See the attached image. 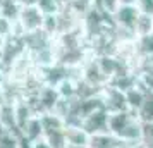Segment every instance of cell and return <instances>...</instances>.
Segmentation results:
<instances>
[{
    "label": "cell",
    "instance_id": "obj_11",
    "mask_svg": "<svg viewBox=\"0 0 153 148\" xmlns=\"http://www.w3.org/2000/svg\"><path fill=\"white\" fill-rule=\"evenodd\" d=\"M38 9L45 16H52V14H59L62 5H60L59 0H40L38 2Z\"/></svg>",
    "mask_w": 153,
    "mask_h": 148
},
{
    "label": "cell",
    "instance_id": "obj_21",
    "mask_svg": "<svg viewBox=\"0 0 153 148\" xmlns=\"http://www.w3.org/2000/svg\"><path fill=\"white\" fill-rule=\"evenodd\" d=\"M4 2H5V0H0V7H2V4H4Z\"/></svg>",
    "mask_w": 153,
    "mask_h": 148
},
{
    "label": "cell",
    "instance_id": "obj_12",
    "mask_svg": "<svg viewBox=\"0 0 153 148\" xmlns=\"http://www.w3.org/2000/svg\"><path fill=\"white\" fill-rule=\"evenodd\" d=\"M0 148H22L21 136L16 133H5L0 138Z\"/></svg>",
    "mask_w": 153,
    "mask_h": 148
},
{
    "label": "cell",
    "instance_id": "obj_2",
    "mask_svg": "<svg viewBox=\"0 0 153 148\" xmlns=\"http://www.w3.org/2000/svg\"><path fill=\"white\" fill-rule=\"evenodd\" d=\"M19 26L24 31V36L29 33H36L43 29V22H45V14L38 9V5H31V7H22L21 14H19Z\"/></svg>",
    "mask_w": 153,
    "mask_h": 148
},
{
    "label": "cell",
    "instance_id": "obj_4",
    "mask_svg": "<svg viewBox=\"0 0 153 148\" xmlns=\"http://www.w3.org/2000/svg\"><path fill=\"white\" fill-rule=\"evenodd\" d=\"M139 12L136 5H122L115 14L112 16V22L114 26L120 31H127V33H134L136 29V22H138ZM136 35V33H134Z\"/></svg>",
    "mask_w": 153,
    "mask_h": 148
},
{
    "label": "cell",
    "instance_id": "obj_19",
    "mask_svg": "<svg viewBox=\"0 0 153 148\" xmlns=\"http://www.w3.org/2000/svg\"><path fill=\"white\" fill-rule=\"evenodd\" d=\"M122 5H136V0H120Z\"/></svg>",
    "mask_w": 153,
    "mask_h": 148
},
{
    "label": "cell",
    "instance_id": "obj_7",
    "mask_svg": "<svg viewBox=\"0 0 153 148\" xmlns=\"http://www.w3.org/2000/svg\"><path fill=\"white\" fill-rule=\"evenodd\" d=\"M126 93V100H127V107H129V110H132V112H139V109H141V105L145 103V98H146V93H148V90H146L145 86H143V83L141 81H138V85L132 86V88H129Z\"/></svg>",
    "mask_w": 153,
    "mask_h": 148
},
{
    "label": "cell",
    "instance_id": "obj_14",
    "mask_svg": "<svg viewBox=\"0 0 153 148\" xmlns=\"http://www.w3.org/2000/svg\"><path fill=\"white\" fill-rule=\"evenodd\" d=\"M143 147L145 148H153V122H145L143 124Z\"/></svg>",
    "mask_w": 153,
    "mask_h": 148
},
{
    "label": "cell",
    "instance_id": "obj_13",
    "mask_svg": "<svg viewBox=\"0 0 153 148\" xmlns=\"http://www.w3.org/2000/svg\"><path fill=\"white\" fill-rule=\"evenodd\" d=\"M97 5L102 9V10H103L108 17H112V16L115 14L119 9L122 7L120 0H97Z\"/></svg>",
    "mask_w": 153,
    "mask_h": 148
},
{
    "label": "cell",
    "instance_id": "obj_17",
    "mask_svg": "<svg viewBox=\"0 0 153 148\" xmlns=\"http://www.w3.org/2000/svg\"><path fill=\"white\" fill-rule=\"evenodd\" d=\"M31 148H52V147H50V143L45 140V138H42V140L31 143Z\"/></svg>",
    "mask_w": 153,
    "mask_h": 148
},
{
    "label": "cell",
    "instance_id": "obj_6",
    "mask_svg": "<svg viewBox=\"0 0 153 148\" xmlns=\"http://www.w3.org/2000/svg\"><path fill=\"white\" fill-rule=\"evenodd\" d=\"M126 143L114 133H98L90 136V148H122Z\"/></svg>",
    "mask_w": 153,
    "mask_h": 148
},
{
    "label": "cell",
    "instance_id": "obj_8",
    "mask_svg": "<svg viewBox=\"0 0 153 148\" xmlns=\"http://www.w3.org/2000/svg\"><path fill=\"white\" fill-rule=\"evenodd\" d=\"M64 134H65L67 145H79V147H88L90 145V134L81 126H67Z\"/></svg>",
    "mask_w": 153,
    "mask_h": 148
},
{
    "label": "cell",
    "instance_id": "obj_16",
    "mask_svg": "<svg viewBox=\"0 0 153 148\" xmlns=\"http://www.w3.org/2000/svg\"><path fill=\"white\" fill-rule=\"evenodd\" d=\"M7 83V74H5V67L0 64V91L4 90V86Z\"/></svg>",
    "mask_w": 153,
    "mask_h": 148
},
{
    "label": "cell",
    "instance_id": "obj_20",
    "mask_svg": "<svg viewBox=\"0 0 153 148\" xmlns=\"http://www.w3.org/2000/svg\"><path fill=\"white\" fill-rule=\"evenodd\" d=\"M67 148H88V147H79V145H67Z\"/></svg>",
    "mask_w": 153,
    "mask_h": 148
},
{
    "label": "cell",
    "instance_id": "obj_18",
    "mask_svg": "<svg viewBox=\"0 0 153 148\" xmlns=\"http://www.w3.org/2000/svg\"><path fill=\"white\" fill-rule=\"evenodd\" d=\"M21 4V7H31V5H38L40 0H17Z\"/></svg>",
    "mask_w": 153,
    "mask_h": 148
},
{
    "label": "cell",
    "instance_id": "obj_10",
    "mask_svg": "<svg viewBox=\"0 0 153 148\" xmlns=\"http://www.w3.org/2000/svg\"><path fill=\"white\" fill-rule=\"evenodd\" d=\"M138 115H139V119H141L143 124H145V122H153V91L148 90L146 98H145V103L141 105Z\"/></svg>",
    "mask_w": 153,
    "mask_h": 148
},
{
    "label": "cell",
    "instance_id": "obj_1",
    "mask_svg": "<svg viewBox=\"0 0 153 148\" xmlns=\"http://www.w3.org/2000/svg\"><path fill=\"white\" fill-rule=\"evenodd\" d=\"M108 131L127 145H139L143 140V122L132 110L108 114Z\"/></svg>",
    "mask_w": 153,
    "mask_h": 148
},
{
    "label": "cell",
    "instance_id": "obj_5",
    "mask_svg": "<svg viewBox=\"0 0 153 148\" xmlns=\"http://www.w3.org/2000/svg\"><path fill=\"white\" fill-rule=\"evenodd\" d=\"M81 127H83L86 133L90 134H98V133H107L108 131V112L105 110L103 107L95 110L93 114L86 115L81 122Z\"/></svg>",
    "mask_w": 153,
    "mask_h": 148
},
{
    "label": "cell",
    "instance_id": "obj_9",
    "mask_svg": "<svg viewBox=\"0 0 153 148\" xmlns=\"http://www.w3.org/2000/svg\"><path fill=\"white\" fill-rule=\"evenodd\" d=\"M134 33H136V36H138V40H143V38H146V36L152 35L153 33V17L152 16L139 14Z\"/></svg>",
    "mask_w": 153,
    "mask_h": 148
},
{
    "label": "cell",
    "instance_id": "obj_15",
    "mask_svg": "<svg viewBox=\"0 0 153 148\" xmlns=\"http://www.w3.org/2000/svg\"><path fill=\"white\" fill-rule=\"evenodd\" d=\"M136 7L141 14L153 17V0H136Z\"/></svg>",
    "mask_w": 153,
    "mask_h": 148
},
{
    "label": "cell",
    "instance_id": "obj_3",
    "mask_svg": "<svg viewBox=\"0 0 153 148\" xmlns=\"http://www.w3.org/2000/svg\"><path fill=\"white\" fill-rule=\"evenodd\" d=\"M102 102H103V109L108 114L129 110L127 100H126V93L112 85H107L102 90Z\"/></svg>",
    "mask_w": 153,
    "mask_h": 148
}]
</instances>
